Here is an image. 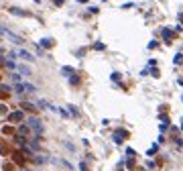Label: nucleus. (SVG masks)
<instances>
[{"mask_svg": "<svg viewBox=\"0 0 183 171\" xmlns=\"http://www.w3.org/2000/svg\"><path fill=\"white\" fill-rule=\"evenodd\" d=\"M35 161H37V163H49L51 159H49V155H37Z\"/></svg>", "mask_w": 183, "mask_h": 171, "instance_id": "5", "label": "nucleus"}, {"mask_svg": "<svg viewBox=\"0 0 183 171\" xmlns=\"http://www.w3.org/2000/svg\"><path fill=\"white\" fill-rule=\"evenodd\" d=\"M23 108H27V110H33V104H31V102H25V104H23Z\"/></svg>", "mask_w": 183, "mask_h": 171, "instance_id": "9", "label": "nucleus"}, {"mask_svg": "<svg viewBox=\"0 0 183 171\" xmlns=\"http://www.w3.org/2000/svg\"><path fill=\"white\" fill-rule=\"evenodd\" d=\"M39 45H41V47H43V45H45V47H51V45H53V41H51V39H43Z\"/></svg>", "mask_w": 183, "mask_h": 171, "instance_id": "7", "label": "nucleus"}, {"mask_svg": "<svg viewBox=\"0 0 183 171\" xmlns=\"http://www.w3.org/2000/svg\"><path fill=\"white\" fill-rule=\"evenodd\" d=\"M12 82L18 84V82H20V73H12Z\"/></svg>", "mask_w": 183, "mask_h": 171, "instance_id": "8", "label": "nucleus"}, {"mask_svg": "<svg viewBox=\"0 0 183 171\" xmlns=\"http://www.w3.org/2000/svg\"><path fill=\"white\" fill-rule=\"evenodd\" d=\"M16 73H20V76H31V69H29L27 65H16Z\"/></svg>", "mask_w": 183, "mask_h": 171, "instance_id": "3", "label": "nucleus"}, {"mask_svg": "<svg viewBox=\"0 0 183 171\" xmlns=\"http://www.w3.org/2000/svg\"><path fill=\"white\" fill-rule=\"evenodd\" d=\"M23 88H25V92H29V94H33V92H37V86H33V84H23Z\"/></svg>", "mask_w": 183, "mask_h": 171, "instance_id": "6", "label": "nucleus"}, {"mask_svg": "<svg viewBox=\"0 0 183 171\" xmlns=\"http://www.w3.org/2000/svg\"><path fill=\"white\" fill-rule=\"evenodd\" d=\"M0 35H2V37H6L8 41H12L14 45H23V43H25L23 39H20V37H18V35H14V33L6 31V29H2V27H0Z\"/></svg>", "mask_w": 183, "mask_h": 171, "instance_id": "1", "label": "nucleus"}, {"mask_svg": "<svg viewBox=\"0 0 183 171\" xmlns=\"http://www.w3.org/2000/svg\"><path fill=\"white\" fill-rule=\"evenodd\" d=\"M8 120H23V112H12V114H8Z\"/></svg>", "mask_w": 183, "mask_h": 171, "instance_id": "4", "label": "nucleus"}, {"mask_svg": "<svg viewBox=\"0 0 183 171\" xmlns=\"http://www.w3.org/2000/svg\"><path fill=\"white\" fill-rule=\"evenodd\" d=\"M16 55H20V57H23V59H27V61H33V59H35V55H33V53H29L27 49H18V51H16Z\"/></svg>", "mask_w": 183, "mask_h": 171, "instance_id": "2", "label": "nucleus"}]
</instances>
